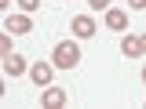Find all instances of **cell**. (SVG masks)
<instances>
[{
	"instance_id": "1",
	"label": "cell",
	"mask_w": 146,
	"mask_h": 109,
	"mask_svg": "<svg viewBox=\"0 0 146 109\" xmlns=\"http://www.w3.org/2000/svg\"><path fill=\"white\" fill-rule=\"evenodd\" d=\"M51 62H55V69H73V66L80 62V47H77L73 40H62V44H55Z\"/></svg>"
},
{
	"instance_id": "2",
	"label": "cell",
	"mask_w": 146,
	"mask_h": 109,
	"mask_svg": "<svg viewBox=\"0 0 146 109\" xmlns=\"http://www.w3.org/2000/svg\"><path fill=\"white\" fill-rule=\"evenodd\" d=\"M4 29H7V33H15V36L33 33V18H29V11H26V15H7V18H4Z\"/></svg>"
},
{
	"instance_id": "3",
	"label": "cell",
	"mask_w": 146,
	"mask_h": 109,
	"mask_svg": "<svg viewBox=\"0 0 146 109\" xmlns=\"http://www.w3.org/2000/svg\"><path fill=\"white\" fill-rule=\"evenodd\" d=\"M29 76H33L36 87H48V84H51V76H55V62H36L33 69H29Z\"/></svg>"
},
{
	"instance_id": "4",
	"label": "cell",
	"mask_w": 146,
	"mask_h": 109,
	"mask_svg": "<svg viewBox=\"0 0 146 109\" xmlns=\"http://www.w3.org/2000/svg\"><path fill=\"white\" fill-rule=\"evenodd\" d=\"M40 106H44V109H62V106H66V87H48V91H40Z\"/></svg>"
},
{
	"instance_id": "5",
	"label": "cell",
	"mask_w": 146,
	"mask_h": 109,
	"mask_svg": "<svg viewBox=\"0 0 146 109\" xmlns=\"http://www.w3.org/2000/svg\"><path fill=\"white\" fill-rule=\"evenodd\" d=\"M73 36H80V40L95 36V18L91 15H73Z\"/></svg>"
},
{
	"instance_id": "6",
	"label": "cell",
	"mask_w": 146,
	"mask_h": 109,
	"mask_svg": "<svg viewBox=\"0 0 146 109\" xmlns=\"http://www.w3.org/2000/svg\"><path fill=\"white\" fill-rule=\"evenodd\" d=\"M106 26L113 29V33H124V29H128V11H121V7H106Z\"/></svg>"
},
{
	"instance_id": "7",
	"label": "cell",
	"mask_w": 146,
	"mask_h": 109,
	"mask_svg": "<svg viewBox=\"0 0 146 109\" xmlns=\"http://www.w3.org/2000/svg\"><path fill=\"white\" fill-rule=\"evenodd\" d=\"M4 73H7V76H22V73H26V58H22V54H4Z\"/></svg>"
},
{
	"instance_id": "8",
	"label": "cell",
	"mask_w": 146,
	"mask_h": 109,
	"mask_svg": "<svg viewBox=\"0 0 146 109\" xmlns=\"http://www.w3.org/2000/svg\"><path fill=\"white\" fill-rule=\"evenodd\" d=\"M121 51H124L128 58H139V54H143V40H139V36H124V40H121Z\"/></svg>"
},
{
	"instance_id": "9",
	"label": "cell",
	"mask_w": 146,
	"mask_h": 109,
	"mask_svg": "<svg viewBox=\"0 0 146 109\" xmlns=\"http://www.w3.org/2000/svg\"><path fill=\"white\" fill-rule=\"evenodd\" d=\"M18 7H22V11H36V7H40V0H18Z\"/></svg>"
},
{
	"instance_id": "10",
	"label": "cell",
	"mask_w": 146,
	"mask_h": 109,
	"mask_svg": "<svg viewBox=\"0 0 146 109\" xmlns=\"http://www.w3.org/2000/svg\"><path fill=\"white\" fill-rule=\"evenodd\" d=\"M88 7H91V11H106L110 0H88Z\"/></svg>"
},
{
	"instance_id": "11",
	"label": "cell",
	"mask_w": 146,
	"mask_h": 109,
	"mask_svg": "<svg viewBox=\"0 0 146 109\" xmlns=\"http://www.w3.org/2000/svg\"><path fill=\"white\" fill-rule=\"evenodd\" d=\"M0 51H4V54H11V36H7V33L0 36Z\"/></svg>"
},
{
	"instance_id": "12",
	"label": "cell",
	"mask_w": 146,
	"mask_h": 109,
	"mask_svg": "<svg viewBox=\"0 0 146 109\" xmlns=\"http://www.w3.org/2000/svg\"><path fill=\"white\" fill-rule=\"evenodd\" d=\"M128 4H131L135 11H143V7H146V0H128Z\"/></svg>"
},
{
	"instance_id": "13",
	"label": "cell",
	"mask_w": 146,
	"mask_h": 109,
	"mask_svg": "<svg viewBox=\"0 0 146 109\" xmlns=\"http://www.w3.org/2000/svg\"><path fill=\"white\" fill-rule=\"evenodd\" d=\"M139 40H143V54H146V33H139Z\"/></svg>"
},
{
	"instance_id": "14",
	"label": "cell",
	"mask_w": 146,
	"mask_h": 109,
	"mask_svg": "<svg viewBox=\"0 0 146 109\" xmlns=\"http://www.w3.org/2000/svg\"><path fill=\"white\" fill-rule=\"evenodd\" d=\"M139 76H143V84H146V66H143V73H139Z\"/></svg>"
}]
</instances>
